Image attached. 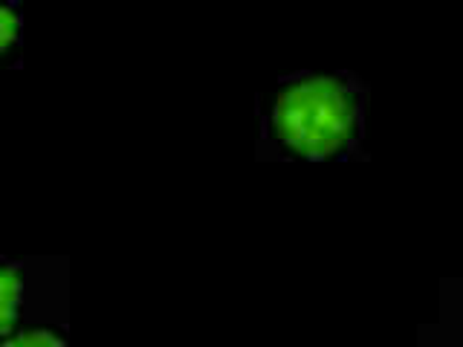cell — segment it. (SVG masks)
Returning a JSON list of instances; mask_svg holds the SVG:
<instances>
[{
	"mask_svg": "<svg viewBox=\"0 0 463 347\" xmlns=\"http://www.w3.org/2000/svg\"><path fill=\"white\" fill-rule=\"evenodd\" d=\"M362 127L365 90L347 72H298L264 101V134L293 159H342L362 142Z\"/></svg>",
	"mask_w": 463,
	"mask_h": 347,
	"instance_id": "obj_1",
	"label": "cell"
},
{
	"mask_svg": "<svg viewBox=\"0 0 463 347\" xmlns=\"http://www.w3.org/2000/svg\"><path fill=\"white\" fill-rule=\"evenodd\" d=\"M21 304H24V264L18 260H4L0 269V333L4 339L12 336L21 318Z\"/></svg>",
	"mask_w": 463,
	"mask_h": 347,
	"instance_id": "obj_2",
	"label": "cell"
},
{
	"mask_svg": "<svg viewBox=\"0 0 463 347\" xmlns=\"http://www.w3.org/2000/svg\"><path fill=\"white\" fill-rule=\"evenodd\" d=\"M4 347H67V339L55 327H21L4 339Z\"/></svg>",
	"mask_w": 463,
	"mask_h": 347,
	"instance_id": "obj_3",
	"label": "cell"
},
{
	"mask_svg": "<svg viewBox=\"0 0 463 347\" xmlns=\"http://www.w3.org/2000/svg\"><path fill=\"white\" fill-rule=\"evenodd\" d=\"M18 38H21V21H18V6L6 4L4 12H0V43H4V52L18 47Z\"/></svg>",
	"mask_w": 463,
	"mask_h": 347,
	"instance_id": "obj_4",
	"label": "cell"
}]
</instances>
